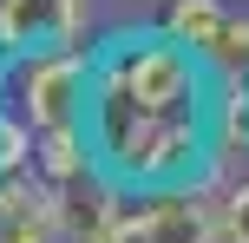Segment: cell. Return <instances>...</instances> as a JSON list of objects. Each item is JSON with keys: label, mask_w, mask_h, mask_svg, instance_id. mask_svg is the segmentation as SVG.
<instances>
[{"label": "cell", "mask_w": 249, "mask_h": 243, "mask_svg": "<svg viewBox=\"0 0 249 243\" xmlns=\"http://www.w3.org/2000/svg\"><path fill=\"white\" fill-rule=\"evenodd\" d=\"M223 224H230V243H249V178L223 191Z\"/></svg>", "instance_id": "52a82bcc"}, {"label": "cell", "mask_w": 249, "mask_h": 243, "mask_svg": "<svg viewBox=\"0 0 249 243\" xmlns=\"http://www.w3.org/2000/svg\"><path fill=\"white\" fill-rule=\"evenodd\" d=\"M216 73L164 20H112L92 39V158L118 191L203 184L216 158Z\"/></svg>", "instance_id": "6da1fadb"}, {"label": "cell", "mask_w": 249, "mask_h": 243, "mask_svg": "<svg viewBox=\"0 0 249 243\" xmlns=\"http://www.w3.org/2000/svg\"><path fill=\"white\" fill-rule=\"evenodd\" d=\"M158 20L171 26V33L184 39V46H197V53H203V46L216 39V26L230 20V0H171V7H164Z\"/></svg>", "instance_id": "8992f818"}, {"label": "cell", "mask_w": 249, "mask_h": 243, "mask_svg": "<svg viewBox=\"0 0 249 243\" xmlns=\"http://www.w3.org/2000/svg\"><path fill=\"white\" fill-rule=\"evenodd\" d=\"M0 99L39 131H86V105H92V46H46V53H20L0 59Z\"/></svg>", "instance_id": "7a4b0ae2"}, {"label": "cell", "mask_w": 249, "mask_h": 243, "mask_svg": "<svg viewBox=\"0 0 249 243\" xmlns=\"http://www.w3.org/2000/svg\"><path fill=\"white\" fill-rule=\"evenodd\" d=\"M99 33V0H0V59L46 46H92Z\"/></svg>", "instance_id": "277c9868"}, {"label": "cell", "mask_w": 249, "mask_h": 243, "mask_svg": "<svg viewBox=\"0 0 249 243\" xmlns=\"http://www.w3.org/2000/svg\"><path fill=\"white\" fill-rule=\"evenodd\" d=\"M203 59H210L216 86H249V13L230 7V20L216 26V39L203 46Z\"/></svg>", "instance_id": "5b68a950"}, {"label": "cell", "mask_w": 249, "mask_h": 243, "mask_svg": "<svg viewBox=\"0 0 249 243\" xmlns=\"http://www.w3.org/2000/svg\"><path fill=\"white\" fill-rule=\"evenodd\" d=\"M92 243H230L223 191L216 184H171V191H124V204L99 224Z\"/></svg>", "instance_id": "3957f363"}, {"label": "cell", "mask_w": 249, "mask_h": 243, "mask_svg": "<svg viewBox=\"0 0 249 243\" xmlns=\"http://www.w3.org/2000/svg\"><path fill=\"white\" fill-rule=\"evenodd\" d=\"M171 0H118V20H158Z\"/></svg>", "instance_id": "ba28073f"}]
</instances>
